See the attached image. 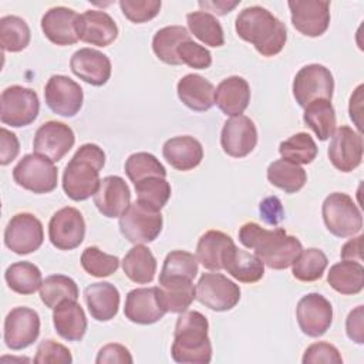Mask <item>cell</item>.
Listing matches in <instances>:
<instances>
[{
	"instance_id": "45",
	"label": "cell",
	"mask_w": 364,
	"mask_h": 364,
	"mask_svg": "<svg viewBox=\"0 0 364 364\" xmlns=\"http://www.w3.org/2000/svg\"><path fill=\"white\" fill-rule=\"evenodd\" d=\"M125 173L132 183H136L149 176H166L165 166L159 159L149 152H136L125 161Z\"/></svg>"
},
{
	"instance_id": "42",
	"label": "cell",
	"mask_w": 364,
	"mask_h": 364,
	"mask_svg": "<svg viewBox=\"0 0 364 364\" xmlns=\"http://www.w3.org/2000/svg\"><path fill=\"white\" fill-rule=\"evenodd\" d=\"M317 145L307 132H299L280 142L279 152L283 159L297 165L311 164L317 156Z\"/></svg>"
},
{
	"instance_id": "7",
	"label": "cell",
	"mask_w": 364,
	"mask_h": 364,
	"mask_svg": "<svg viewBox=\"0 0 364 364\" xmlns=\"http://www.w3.org/2000/svg\"><path fill=\"white\" fill-rule=\"evenodd\" d=\"M13 179L30 192L48 193L57 188L58 172L51 159L38 154H27L14 166Z\"/></svg>"
},
{
	"instance_id": "28",
	"label": "cell",
	"mask_w": 364,
	"mask_h": 364,
	"mask_svg": "<svg viewBox=\"0 0 364 364\" xmlns=\"http://www.w3.org/2000/svg\"><path fill=\"white\" fill-rule=\"evenodd\" d=\"M57 334L67 341H80L87 331V317L77 300H63L53 309Z\"/></svg>"
},
{
	"instance_id": "16",
	"label": "cell",
	"mask_w": 364,
	"mask_h": 364,
	"mask_svg": "<svg viewBox=\"0 0 364 364\" xmlns=\"http://www.w3.org/2000/svg\"><path fill=\"white\" fill-rule=\"evenodd\" d=\"M44 98L53 112L61 117H74L82 107L84 92L80 84L70 77L53 75L46 84Z\"/></svg>"
},
{
	"instance_id": "32",
	"label": "cell",
	"mask_w": 364,
	"mask_h": 364,
	"mask_svg": "<svg viewBox=\"0 0 364 364\" xmlns=\"http://www.w3.org/2000/svg\"><path fill=\"white\" fill-rule=\"evenodd\" d=\"M223 269L242 283H256L264 274V263L246 250H240L236 245L226 253Z\"/></svg>"
},
{
	"instance_id": "2",
	"label": "cell",
	"mask_w": 364,
	"mask_h": 364,
	"mask_svg": "<svg viewBox=\"0 0 364 364\" xmlns=\"http://www.w3.org/2000/svg\"><path fill=\"white\" fill-rule=\"evenodd\" d=\"M237 36L253 44L263 57L279 54L287 40V30L276 16L260 6L243 9L235 23Z\"/></svg>"
},
{
	"instance_id": "48",
	"label": "cell",
	"mask_w": 364,
	"mask_h": 364,
	"mask_svg": "<svg viewBox=\"0 0 364 364\" xmlns=\"http://www.w3.org/2000/svg\"><path fill=\"white\" fill-rule=\"evenodd\" d=\"M178 58L181 64H186L191 68H198V70H205L209 68L212 64V54L208 48L203 46L195 43L191 38L183 40L176 50Z\"/></svg>"
},
{
	"instance_id": "18",
	"label": "cell",
	"mask_w": 364,
	"mask_h": 364,
	"mask_svg": "<svg viewBox=\"0 0 364 364\" xmlns=\"http://www.w3.org/2000/svg\"><path fill=\"white\" fill-rule=\"evenodd\" d=\"M328 159L341 172L354 171L363 161V136L353 128L343 125L337 128L328 145Z\"/></svg>"
},
{
	"instance_id": "15",
	"label": "cell",
	"mask_w": 364,
	"mask_h": 364,
	"mask_svg": "<svg viewBox=\"0 0 364 364\" xmlns=\"http://www.w3.org/2000/svg\"><path fill=\"white\" fill-rule=\"evenodd\" d=\"M74 131L64 122L47 121L36 131L33 139L34 154L43 155L53 162L61 161L74 146Z\"/></svg>"
},
{
	"instance_id": "56",
	"label": "cell",
	"mask_w": 364,
	"mask_h": 364,
	"mask_svg": "<svg viewBox=\"0 0 364 364\" xmlns=\"http://www.w3.org/2000/svg\"><path fill=\"white\" fill-rule=\"evenodd\" d=\"M361 243H363V236H357L350 239L341 249V259L343 260H353V262H360L363 260L361 256Z\"/></svg>"
},
{
	"instance_id": "27",
	"label": "cell",
	"mask_w": 364,
	"mask_h": 364,
	"mask_svg": "<svg viewBox=\"0 0 364 364\" xmlns=\"http://www.w3.org/2000/svg\"><path fill=\"white\" fill-rule=\"evenodd\" d=\"M88 311L97 321H109L118 313L119 291L108 282L91 283L84 290Z\"/></svg>"
},
{
	"instance_id": "12",
	"label": "cell",
	"mask_w": 364,
	"mask_h": 364,
	"mask_svg": "<svg viewBox=\"0 0 364 364\" xmlns=\"http://www.w3.org/2000/svg\"><path fill=\"white\" fill-rule=\"evenodd\" d=\"M85 236V220L81 212L73 206L57 210L48 223V237L54 247L73 250L78 247Z\"/></svg>"
},
{
	"instance_id": "29",
	"label": "cell",
	"mask_w": 364,
	"mask_h": 364,
	"mask_svg": "<svg viewBox=\"0 0 364 364\" xmlns=\"http://www.w3.org/2000/svg\"><path fill=\"white\" fill-rule=\"evenodd\" d=\"M158 297L161 306L168 313H183L196 299V287L191 279L169 277L159 280Z\"/></svg>"
},
{
	"instance_id": "25",
	"label": "cell",
	"mask_w": 364,
	"mask_h": 364,
	"mask_svg": "<svg viewBox=\"0 0 364 364\" xmlns=\"http://www.w3.org/2000/svg\"><path fill=\"white\" fill-rule=\"evenodd\" d=\"M250 102L249 82L239 75H232L219 82L215 90V104L229 117L242 115Z\"/></svg>"
},
{
	"instance_id": "30",
	"label": "cell",
	"mask_w": 364,
	"mask_h": 364,
	"mask_svg": "<svg viewBox=\"0 0 364 364\" xmlns=\"http://www.w3.org/2000/svg\"><path fill=\"white\" fill-rule=\"evenodd\" d=\"M213 84L199 74H186L176 85L179 100L191 109L202 112L215 104Z\"/></svg>"
},
{
	"instance_id": "5",
	"label": "cell",
	"mask_w": 364,
	"mask_h": 364,
	"mask_svg": "<svg viewBox=\"0 0 364 364\" xmlns=\"http://www.w3.org/2000/svg\"><path fill=\"white\" fill-rule=\"evenodd\" d=\"M321 213L327 230L337 237L354 236L363 228L361 210L347 193H330L323 202Z\"/></svg>"
},
{
	"instance_id": "35",
	"label": "cell",
	"mask_w": 364,
	"mask_h": 364,
	"mask_svg": "<svg viewBox=\"0 0 364 364\" xmlns=\"http://www.w3.org/2000/svg\"><path fill=\"white\" fill-rule=\"evenodd\" d=\"M267 179L286 193H296L307 182V173L300 165L282 158L269 165Z\"/></svg>"
},
{
	"instance_id": "40",
	"label": "cell",
	"mask_w": 364,
	"mask_h": 364,
	"mask_svg": "<svg viewBox=\"0 0 364 364\" xmlns=\"http://www.w3.org/2000/svg\"><path fill=\"white\" fill-rule=\"evenodd\" d=\"M40 299L46 307L54 309L63 300H77L78 286L68 276L53 274L43 280L40 287Z\"/></svg>"
},
{
	"instance_id": "55",
	"label": "cell",
	"mask_w": 364,
	"mask_h": 364,
	"mask_svg": "<svg viewBox=\"0 0 364 364\" xmlns=\"http://www.w3.org/2000/svg\"><path fill=\"white\" fill-rule=\"evenodd\" d=\"M363 306H357L351 310L346 320V331L350 340L357 344L364 343V324H363Z\"/></svg>"
},
{
	"instance_id": "47",
	"label": "cell",
	"mask_w": 364,
	"mask_h": 364,
	"mask_svg": "<svg viewBox=\"0 0 364 364\" xmlns=\"http://www.w3.org/2000/svg\"><path fill=\"white\" fill-rule=\"evenodd\" d=\"M82 269L94 277H108L119 267V259L104 253L97 246H88L81 255Z\"/></svg>"
},
{
	"instance_id": "38",
	"label": "cell",
	"mask_w": 364,
	"mask_h": 364,
	"mask_svg": "<svg viewBox=\"0 0 364 364\" xmlns=\"http://www.w3.org/2000/svg\"><path fill=\"white\" fill-rule=\"evenodd\" d=\"M6 283L18 294H33L43 284L40 269L30 262H16L6 269Z\"/></svg>"
},
{
	"instance_id": "1",
	"label": "cell",
	"mask_w": 364,
	"mask_h": 364,
	"mask_svg": "<svg viewBox=\"0 0 364 364\" xmlns=\"http://www.w3.org/2000/svg\"><path fill=\"white\" fill-rule=\"evenodd\" d=\"M239 242L270 269L283 270L294 263L303 250L301 242L282 228L264 229L255 222H247L239 229Z\"/></svg>"
},
{
	"instance_id": "14",
	"label": "cell",
	"mask_w": 364,
	"mask_h": 364,
	"mask_svg": "<svg viewBox=\"0 0 364 364\" xmlns=\"http://www.w3.org/2000/svg\"><path fill=\"white\" fill-rule=\"evenodd\" d=\"M293 27L307 37L324 34L330 24V1L324 0H290Z\"/></svg>"
},
{
	"instance_id": "39",
	"label": "cell",
	"mask_w": 364,
	"mask_h": 364,
	"mask_svg": "<svg viewBox=\"0 0 364 364\" xmlns=\"http://www.w3.org/2000/svg\"><path fill=\"white\" fill-rule=\"evenodd\" d=\"M191 33L203 44L220 47L225 44V34L218 18L208 11H192L186 16Z\"/></svg>"
},
{
	"instance_id": "26",
	"label": "cell",
	"mask_w": 364,
	"mask_h": 364,
	"mask_svg": "<svg viewBox=\"0 0 364 364\" xmlns=\"http://www.w3.org/2000/svg\"><path fill=\"white\" fill-rule=\"evenodd\" d=\"M162 155L176 171H191L203 159L202 144L191 135L173 136L164 144Z\"/></svg>"
},
{
	"instance_id": "53",
	"label": "cell",
	"mask_w": 364,
	"mask_h": 364,
	"mask_svg": "<svg viewBox=\"0 0 364 364\" xmlns=\"http://www.w3.org/2000/svg\"><path fill=\"white\" fill-rule=\"evenodd\" d=\"M0 142H1V149H0V164L9 165L13 159H16V156L20 152V142L16 136V134H13L11 131L1 128L0 129Z\"/></svg>"
},
{
	"instance_id": "33",
	"label": "cell",
	"mask_w": 364,
	"mask_h": 364,
	"mask_svg": "<svg viewBox=\"0 0 364 364\" xmlns=\"http://www.w3.org/2000/svg\"><path fill=\"white\" fill-rule=\"evenodd\" d=\"M125 276L138 284L151 283L156 273V259L144 245H135L122 259Z\"/></svg>"
},
{
	"instance_id": "9",
	"label": "cell",
	"mask_w": 364,
	"mask_h": 364,
	"mask_svg": "<svg viewBox=\"0 0 364 364\" xmlns=\"http://www.w3.org/2000/svg\"><path fill=\"white\" fill-rule=\"evenodd\" d=\"M334 78L330 70L321 64H309L299 70L293 80V95L296 102L306 108L316 100L331 101Z\"/></svg>"
},
{
	"instance_id": "49",
	"label": "cell",
	"mask_w": 364,
	"mask_h": 364,
	"mask_svg": "<svg viewBox=\"0 0 364 364\" xmlns=\"http://www.w3.org/2000/svg\"><path fill=\"white\" fill-rule=\"evenodd\" d=\"M124 16L132 23H145L158 16L161 10L159 0H119Z\"/></svg>"
},
{
	"instance_id": "31",
	"label": "cell",
	"mask_w": 364,
	"mask_h": 364,
	"mask_svg": "<svg viewBox=\"0 0 364 364\" xmlns=\"http://www.w3.org/2000/svg\"><path fill=\"white\" fill-rule=\"evenodd\" d=\"M235 246L233 239L220 230L205 232L196 246V259L208 270L219 272L223 269L226 253Z\"/></svg>"
},
{
	"instance_id": "19",
	"label": "cell",
	"mask_w": 364,
	"mask_h": 364,
	"mask_svg": "<svg viewBox=\"0 0 364 364\" xmlns=\"http://www.w3.org/2000/svg\"><path fill=\"white\" fill-rule=\"evenodd\" d=\"M257 144V129L255 122L246 115L229 118L220 132V145L232 158L247 156Z\"/></svg>"
},
{
	"instance_id": "50",
	"label": "cell",
	"mask_w": 364,
	"mask_h": 364,
	"mask_svg": "<svg viewBox=\"0 0 364 364\" xmlns=\"http://www.w3.org/2000/svg\"><path fill=\"white\" fill-rule=\"evenodd\" d=\"M34 363L37 364H70L73 363V357L70 350L54 341V340H43L38 347H37V353L34 357Z\"/></svg>"
},
{
	"instance_id": "22",
	"label": "cell",
	"mask_w": 364,
	"mask_h": 364,
	"mask_svg": "<svg viewBox=\"0 0 364 364\" xmlns=\"http://www.w3.org/2000/svg\"><path fill=\"white\" fill-rule=\"evenodd\" d=\"M71 71L82 81L101 87L111 77V61L109 58L94 48H80L70 60Z\"/></svg>"
},
{
	"instance_id": "3",
	"label": "cell",
	"mask_w": 364,
	"mask_h": 364,
	"mask_svg": "<svg viewBox=\"0 0 364 364\" xmlns=\"http://www.w3.org/2000/svg\"><path fill=\"white\" fill-rule=\"evenodd\" d=\"M208 318L199 311H183L176 320L171 355L181 364H208L212 344L208 336Z\"/></svg>"
},
{
	"instance_id": "8",
	"label": "cell",
	"mask_w": 364,
	"mask_h": 364,
	"mask_svg": "<svg viewBox=\"0 0 364 364\" xmlns=\"http://www.w3.org/2000/svg\"><path fill=\"white\" fill-rule=\"evenodd\" d=\"M0 119L14 128L30 125L38 115L40 101L34 90L21 85L7 87L0 97Z\"/></svg>"
},
{
	"instance_id": "51",
	"label": "cell",
	"mask_w": 364,
	"mask_h": 364,
	"mask_svg": "<svg viewBox=\"0 0 364 364\" xmlns=\"http://www.w3.org/2000/svg\"><path fill=\"white\" fill-rule=\"evenodd\" d=\"M301 361L303 364H317V363L341 364L343 358L340 355V351L333 344L318 341L306 348Z\"/></svg>"
},
{
	"instance_id": "52",
	"label": "cell",
	"mask_w": 364,
	"mask_h": 364,
	"mask_svg": "<svg viewBox=\"0 0 364 364\" xmlns=\"http://www.w3.org/2000/svg\"><path fill=\"white\" fill-rule=\"evenodd\" d=\"M97 364H131L132 363V355L129 353V350L122 346V344H117V343H111L104 346L100 351L98 355L95 358Z\"/></svg>"
},
{
	"instance_id": "43",
	"label": "cell",
	"mask_w": 364,
	"mask_h": 364,
	"mask_svg": "<svg viewBox=\"0 0 364 364\" xmlns=\"http://www.w3.org/2000/svg\"><path fill=\"white\" fill-rule=\"evenodd\" d=\"M134 185L136 200L155 210H161L171 198V185L162 176H149Z\"/></svg>"
},
{
	"instance_id": "13",
	"label": "cell",
	"mask_w": 364,
	"mask_h": 364,
	"mask_svg": "<svg viewBox=\"0 0 364 364\" xmlns=\"http://www.w3.org/2000/svg\"><path fill=\"white\" fill-rule=\"evenodd\" d=\"M296 317L300 330L306 336L320 337L331 326L333 307L323 294L309 293L299 300Z\"/></svg>"
},
{
	"instance_id": "10",
	"label": "cell",
	"mask_w": 364,
	"mask_h": 364,
	"mask_svg": "<svg viewBox=\"0 0 364 364\" xmlns=\"http://www.w3.org/2000/svg\"><path fill=\"white\" fill-rule=\"evenodd\" d=\"M196 299L213 311H228L239 303L240 287L222 273H203L196 284Z\"/></svg>"
},
{
	"instance_id": "24",
	"label": "cell",
	"mask_w": 364,
	"mask_h": 364,
	"mask_svg": "<svg viewBox=\"0 0 364 364\" xmlns=\"http://www.w3.org/2000/svg\"><path fill=\"white\" fill-rule=\"evenodd\" d=\"M78 37L87 44L107 47L118 37L112 17L101 10H87L78 17Z\"/></svg>"
},
{
	"instance_id": "20",
	"label": "cell",
	"mask_w": 364,
	"mask_h": 364,
	"mask_svg": "<svg viewBox=\"0 0 364 364\" xmlns=\"http://www.w3.org/2000/svg\"><path fill=\"white\" fill-rule=\"evenodd\" d=\"M158 297V287L134 289L127 294L124 314L135 324H154L165 316Z\"/></svg>"
},
{
	"instance_id": "21",
	"label": "cell",
	"mask_w": 364,
	"mask_h": 364,
	"mask_svg": "<svg viewBox=\"0 0 364 364\" xmlns=\"http://www.w3.org/2000/svg\"><path fill=\"white\" fill-rule=\"evenodd\" d=\"M78 17L74 10L68 7H53L41 18V30L44 36L57 46L75 44L78 37Z\"/></svg>"
},
{
	"instance_id": "57",
	"label": "cell",
	"mask_w": 364,
	"mask_h": 364,
	"mask_svg": "<svg viewBox=\"0 0 364 364\" xmlns=\"http://www.w3.org/2000/svg\"><path fill=\"white\" fill-rule=\"evenodd\" d=\"M240 1L235 0V1H226V0H216V1H199L200 7H205V10L213 11L219 16H223L229 11H232Z\"/></svg>"
},
{
	"instance_id": "4",
	"label": "cell",
	"mask_w": 364,
	"mask_h": 364,
	"mask_svg": "<svg viewBox=\"0 0 364 364\" xmlns=\"http://www.w3.org/2000/svg\"><path fill=\"white\" fill-rule=\"evenodd\" d=\"M105 165V154L95 144L81 145L63 173V189L73 200L94 196L100 186V171Z\"/></svg>"
},
{
	"instance_id": "36",
	"label": "cell",
	"mask_w": 364,
	"mask_h": 364,
	"mask_svg": "<svg viewBox=\"0 0 364 364\" xmlns=\"http://www.w3.org/2000/svg\"><path fill=\"white\" fill-rule=\"evenodd\" d=\"M303 121L320 141L328 139L336 131V111L328 100H316L304 108Z\"/></svg>"
},
{
	"instance_id": "34",
	"label": "cell",
	"mask_w": 364,
	"mask_h": 364,
	"mask_svg": "<svg viewBox=\"0 0 364 364\" xmlns=\"http://www.w3.org/2000/svg\"><path fill=\"white\" fill-rule=\"evenodd\" d=\"M327 283L341 294H357L364 287V267L353 260L336 263L330 267Z\"/></svg>"
},
{
	"instance_id": "17",
	"label": "cell",
	"mask_w": 364,
	"mask_h": 364,
	"mask_svg": "<svg viewBox=\"0 0 364 364\" xmlns=\"http://www.w3.org/2000/svg\"><path fill=\"white\" fill-rule=\"evenodd\" d=\"M40 334L38 313L28 307H14L4 320V343L11 350L31 346Z\"/></svg>"
},
{
	"instance_id": "37",
	"label": "cell",
	"mask_w": 364,
	"mask_h": 364,
	"mask_svg": "<svg viewBox=\"0 0 364 364\" xmlns=\"http://www.w3.org/2000/svg\"><path fill=\"white\" fill-rule=\"evenodd\" d=\"M186 38H191V37L185 27L166 26L155 33L152 38V50L162 63L171 64V65H179L181 61L178 58L176 50H178V46Z\"/></svg>"
},
{
	"instance_id": "11",
	"label": "cell",
	"mask_w": 364,
	"mask_h": 364,
	"mask_svg": "<svg viewBox=\"0 0 364 364\" xmlns=\"http://www.w3.org/2000/svg\"><path fill=\"white\" fill-rule=\"evenodd\" d=\"M44 240L43 223L31 213L14 215L4 229V243L16 255L36 252Z\"/></svg>"
},
{
	"instance_id": "41",
	"label": "cell",
	"mask_w": 364,
	"mask_h": 364,
	"mask_svg": "<svg viewBox=\"0 0 364 364\" xmlns=\"http://www.w3.org/2000/svg\"><path fill=\"white\" fill-rule=\"evenodd\" d=\"M30 28L18 16H4L0 18V44L3 51L18 53L30 43Z\"/></svg>"
},
{
	"instance_id": "44",
	"label": "cell",
	"mask_w": 364,
	"mask_h": 364,
	"mask_svg": "<svg viewBox=\"0 0 364 364\" xmlns=\"http://www.w3.org/2000/svg\"><path fill=\"white\" fill-rule=\"evenodd\" d=\"M327 264L328 259L324 252L316 247H310L301 250L299 257L291 264V273L300 282H316L321 279Z\"/></svg>"
},
{
	"instance_id": "23",
	"label": "cell",
	"mask_w": 364,
	"mask_h": 364,
	"mask_svg": "<svg viewBox=\"0 0 364 364\" xmlns=\"http://www.w3.org/2000/svg\"><path fill=\"white\" fill-rule=\"evenodd\" d=\"M131 192L127 182L117 175L101 179L94 195V205L107 218H119L129 206Z\"/></svg>"
},
{
	"instance_id": "46",
	"label": "cell",
	"mask_w": 364,
	"mask_h": 364,
	"mask_svg": "<svg viewBox=\"0 0 364 364\" xmlns=\"http://www.w3.org/2000/svg\"><path fill=\"white\" fill-rule=\"evenodd\" d=\"M198 274V259L185 250H172L166 255L159 280L169 277H186L193 280Z\"/></svg>"
},
{
	"instance_id": "6",
	"label": "cell",
	"mask_w": 364,
	"mask_h": 364,
	"mask_svg": "<svg viewBox=\"0 0 364 364\" xmlns=\"http://www.w3.org/2000/svg\"><path fill=\"white\" fill-rule=\"evenodd\" d=\"M162 223L161 210L148 208L138 200L129 203L118 222L122 236L134 245L154 242L162 230Z\"/></svg>"
},
{
	"instance_id": "54",
	"label": "cell",
	"mask_w": 364,
	"mask_h": 364,
	"mask_svg": "<svg viewBox=\"0 0 364 364\" xmlns=\"http://www.w3.org/2000/svg\"><path fill=\"white\" fill-rule=\"evenodd\" d=\"M259 212H260V218L267 225H277L284 218V210H283L282 202L276 196H269V198L263 199L259 205Z\"/></svg>"
}]
</instances>
